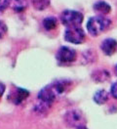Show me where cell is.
<instances>
[{
  "label": "cell",
  "instance_id": "obj_9",
  "mask_svg": "<svg viewBox=\"0 0 117 129\" xmlns=\"http://www.w3.org/2000/svg\"><path fill=\"white\" fill-rule=\"evenodd\" d=\"M9 5L16 12H23L27 7V0H10Z\"/></svg>",
  "mask_w": 117,
  "mask_h": 129
},
{
  "label": "cell",
  "instance_id": "obj_6",
  "mask_svg": "<svg viewBox=\"0 0 117 129\" xmlns=\"http://www.w3.org/2000/svg\"><path fill=\"white\" fill-rule=\"evenodd\" d=\"M57 59L60 63H71L76 59V52L69 47H61L58 50Z\"/></svg>",
  "mask_w": 117,
  "mask_h": 129
},
{
  "label": "cell",
  "instance_id": "obj_3",
  "mask_svg": "<svg viewBox=\"0 0 117 129\" xmlns=\"http://www.w3.org/2000/svg\"><path fill=\"white\" fill-rule=\"evenodd\" d=\"M61 21L64 25L68 27H75L78 26L83 21V15L73 10H66L63 11L61 15Z\"/></svg>",
  "mask_w": 117,
  "mask_h": 129
},
{
  "label": "cell",
  "instance_id": "obj_5",
  "mask_svg": "<svg viewBox=\"0 0 117 129\" xmlns=\"http://www.w3.org/2000/svg\"><path fill=\"white\" fill-rule=\"evenodd\" d=\"M64 118H65V122L67 123V125H69L71 127L78 128L79 126L84 125L83 114L76 110H72V111H69L68 113H66Z\"/></svg>",
  "mask_w": 117,
  "mask_h": 129
},
{
  "label": "cell",
  "instance_id": "obj_8",
  "mask_svg": "<svg viewBox=\"0 0 117 129\" xmlns=\"http://www.w3.org/2000/svg\"><path fill=\"white\" fill-rule=\"evenodd\" d=\"M94 10L96 13L100 14L101 16H104L110 12L111 8H110L108 3L104 2V1H99L94 5Z\"/></svg>",
  "mask_w": 117,
  "mask_h": 129
},
{
  "label": "cell",
  "instance_id": "obj_19",
  "mask_svg": "<svg viewBox=\"0 0 117 129\" xmlns=\"http://www.w3.org/2000/svg\"><path fill=\"white\" fill-rule=\"evenodd\" d=\"M115 73H116V75H117V66L115 67Z\"/></svg>",
  "mask_w": 117,
  "mask_h": 129
},
{
  "label": "cell",
  "instance_id": "obj_10",
  "mask_svg": "<svg viewBox=\"0 0 117 129\" xmlns=\"http://www.w3.org/2000/svg\"><path fill=\"white\" fill-rule=\"evenodd\" d=\"M29 95L28 91L23 88H18L16 90L15 94H14V98H13V102L15 104H20L22 103L23 100H25Z\"/></svg>",
  "mask_w": 117,
  "mask_h": 129
},
{
  "label": "cell",
  "instance_id": "obj_11",
  "mask_svg": "<svg viewBox=\"0 0 117 129\" xmlns=\"http://www.w3.org/2000/svg\"><path fill=\"white\" fill-rule=\"evenodd\" d=\"M94 100H95L96 103H98V104H100V105L104 104V103L108 100V94H107V92H106L105 90H100V91H98V92L95 94Z\"/></svg>",
  "mask_w": 117,
  "mask_h": 129
},
{
  "label": "cell",
  "instance_id": "obj_12",
  "mask_svg": "<svg viewBox=\"0 0 117 129\" xmlns=\"http://www.w3.org/2000/svg\"><path fill=\"white\" fill-rule=\"evenodd\" d=\"M58 20L54 17H48L43 21V26L45 27L46 30H52L57 27Z\"/></svg>",
  "mask_w": 117,
  "mask_h": 129
},
{
  "label": "cell",
  "instance_id": "obj_13",
  "mask_svg": "<svg viewBox=\"0 0 117 129\" xmlns=\"http://www.w3.org/2000/svg\"><path fill=\"white\" fill-rule=\"evenodd\" d=\"M32 2H33L34 8L37 9V10H44L50 4V1L49 0H33Z\"/></svg>",
  "mask_w": 117,
  "mask_h": 129
},
{
  "label": "cell",
  "instance_id": "obj_18",
  "mask_svg": "<svg viewBox=\"0 0 117 129\" xmlns=\"http://www.w3.org/2000/svg\"><path fill=\"white\" fill-rule=\"evenodd\" d=\"M77 129H87V128H86L85 126H84V125H83V126H79V127H78Z\"/></svg>",
  "mask_w": 117,
  "mask_h": 129
},
{
  "label": "cell",
  "instance_id": "obj_1",
  "mask_svg": "<svg viewBox=\"0 0 117 129\" xmlns=\"http://www.w3.org/2000/svg\"><path fill=\"white\" fill-rule=\"evenodd\" d=\"M65 90V84L64 82L59 81L58 83H54L52 85L46 86L45 88H43L38 94L39 100H41L44 104L50 105L55 101L57 95L62 94V92H64Z\"/></svg>",
  "mask_w": 117,
  "mask_h": 129
},
{
  "label": "cell",
  "instance_id": "obj_7",
  "mask_svg": "<svg viewBox=\"0 0 117 129\" xmlns=\"http://www.w3.org/2000/svg\"><path fill=\"white\" fill-rule=\"evenodd\" d=\"M101 50L102 52L107 55V56H111L113 55L117 50V41L112 38H107L105 40L102 41L101 43Z\"/></svg>",
  "mask_w": 117,
  "mask_h": 129
},
{
  "label": "cell",
  "instance_id": "obj_16",
  "mask_svg": "<svg viewBox=\"0 0 117 129\" xmlns=\"http://www.w3.org/2000/svg\"><path fill=\"white\" fill-rule=\"evenodd\" d=\"M110 92H111V95L114 97L115 99H117V82H115L110 89Z\"/></svg>",
  "mask_w": 117,
  "mask_h": 129
},
{
  "label": "cell",
  "instance_id": "obj_4",
  "mask_svg": "<svg viewBox=\"0 0 117 129\" xmlns=\"http://www.w3.org/2000/svg\"><path fill=\"white\" fill-rule=\"evenodd\" d=\"M64 39L70 43L80 44L85 40V32L78 26L68 27L64 32Z\"/></svg>",
  "mask_w": 117,
  "mask_h": 129
},
{
  "label": "cell",
  "instance_id": "obj_14",
  "mask_svg": "<svg viewBox=\"0 0 117 129\" xmlns=\"http://www.w3.org/2000/svg\"><path fill=\"white\" fill-rule=\"evenodd\" d=\"M9 6V0H0V14H2Z\"/></svg>",
  "mask_w": 117,
  "mask_h": 129
},
{
  "label": "cell",
  "instance_id": "obj_17",
  "mask_svg": "<svg viewBox=\"0 0 117 129\" xmlns=\"http://www.w3.org/2000/svg\"><path fill=\"white\" fill-rule=\"evenodd\" d=\"M4 91H5V86H4L2 83H0V97L3 95Z\"/></svg>",
  "mask_w": 117,
  "mask_h": 129
},
{
  "label": "cell",
  "instance_id": "obj_2",
  "mask_svg": "<svg viewBox=\"0 0 117 129\" xmlns=\"http://www.w3.org/2000/svg\"><path fill=\"white\" fill-rule=\"evenodd\" d=\"M110 24H111L110 20H108L104 16H96L91 18L88 21L87 28L92 35L97 36L103 31H105L110 26Z\"/></svg>",
  "mask_w": 117,
  "mask_h": 129
},
{
  "label": "cell",
  "instance_id": "obj_15",
  "mask_svg": "<svg viewBox=\"0 0 117 129\" xmlns=\"http://www.w3.org/2000/svg\"><path fill=\"white\" fill-rule=\"evenodd\" d=\"M6 32H7V26H6V24H4L3 22L0 21V38H2L5 35Z\"/></svg>",
  "mask_w": 117,
  "mask_h": 129
}]
</instances>
